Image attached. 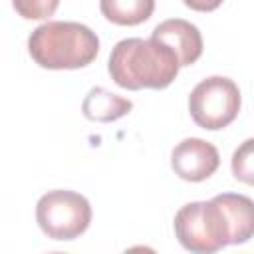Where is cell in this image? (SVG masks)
I'll return each instance as SVG.
<instances>
[{
	"label": "cell",
	"instance_id": "1",
	"mask_svg": "<svg viewBox=\"0 0 254 254\" xmlns=\"http://www.w3.org/2000/svg\"><path fill=\"white\" fill-rule=\"evenodd\" d=\"M177 54L157 38H127L115 44L109 56V75L123 89H165L179 73Z\"/></svg>",
	"mask_w": 254,
	"mask_h": 254
},
{
	"label": "cell",
	"instance_id": "2",
	"mask_svg": "<svg viewBox=\"0 0 254 254\" xmlns=\"http://www.w3.org/2000/svg\"><path fill=\"white\" fill-rule=\"evenodd\" d=\"M32 60L46 69H79L99 52V38L85 24L48 20L28 38Z\"/></svg>",
	"mask_w": 254,
	"mask_h": 254
},
{
	"label": "cell",
	"instance_id": "3",
	"mask_svg": "<svg viewBox=\"0 0 254 254\" xmlns=\"http://www.w3.org/2000/svg\"><path fill=\"white\" fill-rule=\"evenodd\" d=\"M175 234L183 248L198 254L216 252L232 238L228 218L214 196L181 206L175 214Z\"/></svg>",
	"mask_w": 254,
	"mask_h": 254
},
{
	"label": "cell",
	"instance_id": "4",
	"mask_svg": "<svg viewBox=\"0 0 254 254\" xmlns=\"http://www.w3.org/2000/svg\"><path fill=\"white\" fill-rule=\"evenodd\" d=\"M36 220L52 240H73L91 222L89 200L73 190H50L36 204Z\"/></svg>",
	"mask_w": 254,
	"mask_h": 254
},
{
	"label": "cell",
	"instance_id": "5",
	"mask_svg": "<svg viewBox=\"0 0 254 254\" xmlns=\"http://www.w3.org/2000/svg\"><path fill=\"white\" fill-rule=\"evenodd\" d=\"M240 89L224 75H212L194 85L189 95V111L192 121L208 131L230 125L240 111Z\"/></svg>",
	"mask_w": 254,
	"mask_h": 254
},
{
	"label": "cell",
	"instance_id": "6",
	"mask_svg": "<svg viewBox=\"0 0 254 254\" xmlns=\"http://www.w3.org/2000/svg\"><path fill=\"white\" fill-rule=\"evenodd\" d=\"M218 165L220 155L216 147L198 137L183 139L171 153V167L183 181L200 183L214 175Z\"/></svg>",
	"mask_w": 254,
	"mask_h": 254
},
{
	"label": "cell",
	"instance_id": "7",
	"mask_svg": "<svg viewBox=\"0 0 254 254\" xmlns=\"http://www.w3.org/2000/svg\"><path fill=\"white\" fill-rule=\"evenodd\" d=\"M151 36L167 44L177 54L181 67L194 64L202 54V36L198 28L183 18H171L157 24Z\"/></svg>",
	"mask_w": 254,
	"mask_h": 254
},
{
	"label": "cell",
	"instance_id": "8",
	"mask_svg": "<svg viewBox=\"0 0 254 254\" xmlns=\"http://www.w3.org/2000/svg\"><path fill=\"white\" fill-rule=\"evenodd\" d=\"M230 224V244H244L254 236V200L236 194V192H222L214 196Z\"/></svg>",
	"mask_w": 254,
	"mask_h": 254
},
{
	"label": "cell",
	"instance_id": "9",
	"mask_svg": "<svg viewBox=\"0 0 254 254\" xmlns=\"http://www.w3.org/2000/svg\"><path fill=\"white\" fill-rule=\"evenodd\" d=\"M131 109H133L131 99L111 93L105 87H91L81 103L83 115L89 121H99V123L117 121L123 115H127Z\"/></svg>",
	"mask_w": 254,
	"mask_h": 254
},
{
	"label": "cell",
	"instance_id": "10",
	"mask_svg": "<svg viewBox=\"0 0 254 254\" xmlns=\"http://www.w3.org/2000/svg\"><path fill=\"white\" fill-rule=\"evenodd\" d=\"M101 14L119 26H137L151 18L155 0H99Z\"/></svg>",
	"mask_w": 254,
	"mask_h": 254
},
{
	"label": "cell",
	"instance_id": "11",
	"mask_svg": "<svg viewBox=\"0 0 254 254\" xmlns=\"http://www.w3.org/2000/svg\"><path fill=\"white\" fill-rule=\"evenodd\" d=\"M232 175L236 181L254 187V137L242 141L232 153Z\"/></svg>",
	"mask_w": 254,
	"mask_h": 254
},
{
	"label": "cell",
	"instance_id": "12",
	"mask_svg": "<svg viewBox=\"0 0 254 254\" xmlns=\"http://www.w3.org/2000/svg\"><path fill=\"white\" fill-rule=\"evenodd\" d=\"M14 10L26 20H48L60 6V0H12Z\"/></svg>",
	"mask_w": 254,
	"mask_h": 254
},
{
	"label": "cell",
	"instance_id": "13",
	"mask_svg": "<svg viewBox=\"0 0 254 254\" xmlns=\"http://www.w3.org/2000/svg\"><path fill=\"white\" fill-rule=\"evenodd\" d=\"M185 6H189L190 10H196V12H212L216 10L224 0H183Z\"/></svg>",
	"mask_w": 254,
	"mask_h": 254
}]
</instances>
